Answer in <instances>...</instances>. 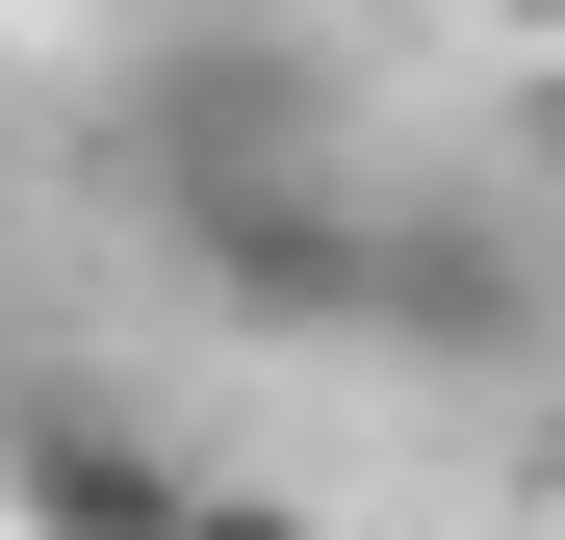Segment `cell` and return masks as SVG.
Listing matches in <instances>:
<instances>
[{"label":"cell","instance_id":"2","mask_svg":"<svg viewBox=\"0 0 565 540\" xmlns=\"http://www.w3.org/2000/svg\"><path fill=\"white\" fill-rule=\"evenodd\" d=\"M206 515V464H180V437L129 412V387H0V540H180Z\"/></svg>","mask_w":565,"mask_h":540},{"label":"cell","instance_id":"3","mask_svg":"<svg viewBox=\"0 0 565 540\" xmlns=\"http://www.w3.org/2000/svg\"><path fill=\"white\" fill-rule=\"evenodd\" d=\"M180 540H334V515H282V489H206V515H180Z\"/></svg>","mask_w":565,"mask_h":540},{"label":"cell","instance_id":"4","mask_svg":"<svg viewBox=\"0 0 565 540\" xmlns=\"http://www.w3.org/2000/svg\"><path fill=\"white\" fill-rule=\"evenodd\" d=\"M104 27H206V0H104Z\"/></svg>","mask_w":565,"mask_h":540},{"label":"cell","instance_id":"1","mask_svg":"<svg viewBox=\"0 0 565 540\" xmlns=\"http://www.w3.org/2000/svg\"><path fill=\"white\" fill-rule=\"evenodd\" d=\"M154 257H180V309H232V335H386V257H412V207L360 155H232V180H180L154 207Z\"/></svg>","mask_w":565,"mask_h":540}]
</instances>
